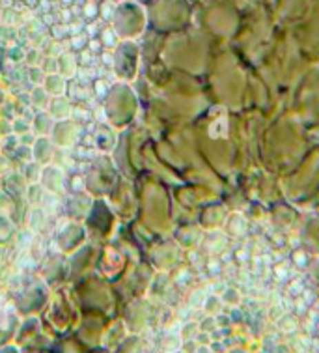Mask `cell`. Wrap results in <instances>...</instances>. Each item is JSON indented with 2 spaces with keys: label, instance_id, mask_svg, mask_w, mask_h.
<instances>
[{
  "label": "cell",
  "instance_id": "cell-1",
  "mask_svg": "<svg viewBox=\"0 0 319 353\" xmlns=\"http://www.w3.org/2000/svg\"><path fill=\"white\" fill-rule=\"evenodd\" d=\"M25 174H26V181H28V183H36V181H38V176H39L38 165H34V163L26 165Z\"/></svg>",
  "mask_w": 319,
  "mask_h": 353
},
{
  "label": "cell",
  "instance_id": "cell-2",
  "mask_svg": "<svg viewBox=\"0 0 319 353\" xmlns=\"http://www.w3.org/2000/svg\"><path fill=\"white\" fill-rule=\"evenodd\" d=\"M32 232L23 230L19 234V239H17V247H19V249H25V247H28V245L32 243Z\"/></svg>",
  "mask_w": 319,
  "mask_h": 353
},
{
  "label": "cell",
  "instance_id": "cell-3",
  "mask_svg": "<svg viewBox=\"0 0 319 353\" xmlns=\"http://www.w3.org/2000/svg\"><path fill=\"white\" fill-rule=\"evenodd\" d=\"M84 43H86V38H84V36H73V39H71V46H73V49H81Z\"/></svg>",
  "mask_w": 319,
  "mask_h": 353
},
{
  "label": "cell",
  "instance_id": "cell-4",
  "mask_svg": "<svg viewBox=\"0 0 319 353\" xmlns=\"http://www.w3.org/2000/svg\"><path fill=\"white\" fill-rule=\"evenodd\" d=\"M96 13H97V6L94 4V2H90V4L84 6V15H86V17H94Z\"/></svg>",
  "mask_w": 319,
  "mask_h": 353
},
{
  "label": "cell",
  "instance_id": "cell-5",
  "mask_svg": "<svg viewBox=\"0 0 319 353\" xmlns=\"http://www.w3.org/2000/svg\"><path fill=\"white\" fill-rule=\"evenodd\" d=\"M17 155H19V157H25V159H30V157H32V152H30L28 146H19V148H17Z\"/></svg>",
  "mask_w": 319,
  "mask_h": 353
},
{
  "label": "cell",
  "instance_id": "cell-6",
  "mask_svg": "<svg viewBox=\"0 0 319 353\" xmlns=\"http://www.w3.org/2000/svg\"><path fill=\"white\" fill-rule=\"evenodd\" d=\"M52 30H54V38H62L65 30H68V26H54Z\"/></svg>",
  "mask_w": 319,
  "mask_h": 353
},
{
  "label": "cell",
  "instance_id": "cell-7",
  "mask_svg": "<svg viewBox=\"0 0 319 353\" xmlns=\"http://www.w3.org/2000/svg\"><path fill=\"white\" fill-rule=\"evenodd\" d=\"M19 123H13V131L17 129V131H25V129H28V123H23L25 120H17Z\"/></svg>",
  "mask_w": 319,
  "mask_h": 353
},
{
  "label": "cell",
  "instance_id": "cell-8",
  "mask_svg": "<svg viewBox=\"0 0 319 353\" xmlns=\"http://www.w3.org/2000/svg\"><path fill=\"white\" fill-rule=\"evenodd\" d=\"M99 49H101V43H99L97 39H92V41H90V51L97 52Z\"/></svg>",
  "mask_w": 319,
  "mask_h": 353
},
{
  "label": "cell",
  "instance_id": "cell-9",
  "mask_svg": "<svg viewBox=\"0 0 319 353\" xmlns=\"http://www.w3.org/2000/svg\"><path fill=\"white\" fill-rule=\"evenodd\" d=\"M21 142H23V144H26V142H34V137L30 135V133H25L23 139H21Z\"/></svg>",
  "mask_w": 319,
  "mask_h": 353
},
{
  "label": "cell",
  "instance_id": "cell-10",
  "mask_svg": "<svg viewBox=\"0 0 319 353\" xmlns=\"http://www.w3.org/2000/svg\"><path fill=\"white\" fill-rule=\"evenodd\" d=\"M110 12H112V8L107 6V10L103 8V15H107V19H110Z\"/></svg>",
  "mask_w": 319,
  "mask_h": 353
},
{
  "label": "cell",
  "instance_id": "cell-11",
  "mask_svg": "<svg viewBox=\"0 0 319 353\" xmlns=\"http://www.w3.org/2000/svg\"><path fill=\"white\" fill-rule=\"evenodd\" d=\"M71 19V13L68 10H64V21H70Z\"/></svg>",
  "mask_w": 319,
  "mask_h": 353
},
{
  "label": "cell",
  "instance_id": "cell-12",
  "mask_svg": "<svg viewBox=\"0 0 319 353\" xmlns=\"http://www.w3.org/2000/svg\"><path fill=\"white\" fill-rule=\"evenodd\" d=\"M64 2H71V0H64Z\"/></svg>",
  "mask_w": 319,
  "mask_h": 353
}]
</instances>
